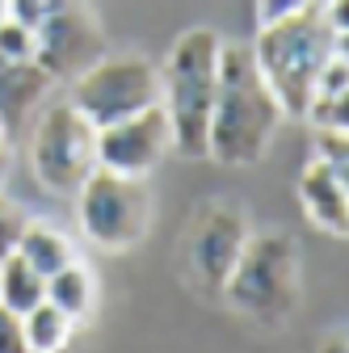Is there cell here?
Wrapping results in <instances>:
<instances>
[{"label":"cell","instance_id":"cell-1","mask_svg":"<svg viewBox=\"0 0 349 353\" xmlns=\"http://www.w3.org/2000/svg\"><path fill=\"white\" fill-rule=\"evenodd\" d=\"M282 105L270 93L266 76L248 47H219V84L206 126V156L219 164H257L266 156Z\"/></svg>","mask_w":349,"mask_h":353},{"label":"cell","instance_id":"cell-2","mask_svg":"<svg viewBox=\"0 0 349 353\" xmlns=\"http://www.w3.org/2000/svg\"><path fill=\"white\" fill-rule=\"evenodd\" d=\"M248 51H252L261 76H266L270 93L278 97L282 118H303L320 68L337 51H345V38L328 26L324 9L308 5V9H299V13H290L282 21L261 26V34H257V42Z\"/></svg>","mask_w":349,"mask_h":353},{"label":"cell","instance_id":"cell-3","mask_svg":"<svg viewBox=\"0 0 349 353\" xmlns=\"http://www.w3.org/2000/svg\"><path fill=\"white\" fill-rule=\"evenodd\" d=\"M219 34L215 30H186L172 42V55L164 68V114L172 126V148L186 156H206V126L215 105V84H219Z\"/></svg>","mask_w":349,"mask_h":353},{"label":"cell","instance_id":"cell-4","mask_svg":"<svg viewBox=\"0 0 349 353\" xmlns=\"http://www.w3.org/2000/svg\"><path fill=\"white\" fill-rule=\"evenodd\" d=\"M223 294L236 312L252 316L257 324H282L299 299V270L290 236H248L236 270L223 282Z\"/></svg>","mask_w":349,"mask_h":353},{"label":"cell","instance_id":"cell-5","mask_svg":"<svg viewBox=\"0 0 349 353\" xmlns=\"http://www.w3.org/2000/svg\"><path fill=\"white\" fill-rule=\"evenodd\" d=\"M76 206H80L84 236L110 252L135 248L152 223V194L143 185V176H126L101 164L76 190Z\"/></svg>","mask_w":349,"mask_h":353},{"label":"cell","instance_id":"cell-6","mask_svg":"<svg viewBox=\"0 0 349 353\" xmlns=\"http://www.w3.org/2000/svg\"><path fill=\"white\" fill-rule=\"evenodd\" d=\"M160 97H164L160 72L139 55H114V59L101 55L97 63H89L76 76V88H72V105L97 130L148 105H160Z\"/></svg>","mask_w":349,"mask_h":353},{"label":"cell","instance_id":"cell-7","mask_svg":"<svg viewBox=\"0 0 349 353\" xmlns=\"http://www.w3.org/2000/svg\"><path fill=\"white\" fill-rule=\"evenodd\" d=\"M34 176L51 194H76L84 176L97 168V126L72 101L51 105L34 130Z\"/></svg>","mask_w":349,"mask_h":353},{"label":"cell","instance_id":"cell-8","mask_svg":"<svg viewBox=\"0 0 349 353\" xmlns=\"http://www.w3.org/2000/svg\"><path fill=\"white\" fill-rule=\"evenodd\" d=\"M101 55H106V42L97 21L84 9V0H55L47 21L34 30V59L51 76H80Z\"/></svg>","mask_w":349,"mask_h":353},{"label":"cell","instance_id":"cell-9","mask_svg":"<svg viewBox=\"0 0 349 353\" xmlns=\"http://www.w3.org/2000/svg\"><path fill=\"white\" fill-rule=\"evenodd\" d=\"M168 148H172V126L164 105H148L97 130V164L126 176H148L168 156Z\"/></svg>","mask_w":349,"mask_h":353},{"label":"cell","instance_id":"cell-10","mask_svg":"<svg viewBox=\"0 0 349 353\" xmlns=\"http://www.w3.org/2000/svg\"><path fill=\"white\" fill-rule=\"evenodd\" d=\"M248 219L223 202H215L198 214V223L190 232V274L202 290H223L228 274L236 270V261L248 244Z\"/></svg>","mask_w":349,"mask_h":353},{"label":"cell","instance_id":"cell-11","mask_svg":"<svg viewBox=\"0 0 349 353\" xmlns=\"http://www.w3.org/2000/svg\"><path fill=\"white\" fill-rule=\"evenodd\" d=\"M55 76L38 59H9L0 55V130L13 139L17 130L30 122L38 101L51 93Z\"/></svg>","mask_w":349,"mask_h":353},{"label":"cell","instance_id":"cell-12","mask_svg":"<svg viewBox=\"0 0 349 353\" xmlns=\"http://www.w3.org/2000/svg\"><path fill=\"white\" fill-rule=\"evenodd\" d=\"M299 198L316 223L332 236H345L349 228V206H345V172H337L324 160H312L299 176Z\"/></svg>","mask_w":349,"mask_h":353},{"label":"cell","instance_id":"cell-13","mask_svg":"<svg viewBox=\"0 0 349 353\" xmlns=\"http://www.w3.org/2000/svg\"><path fill=\"white\" fill-rule=\"evenodd\" d=\"M42 299H47V278H42L21 252H9L0 261V303H5L9 312L26 316Z\"/></svg>","mask_w":349,"mask_h":353},{"label":"cell","instance_id":"cell-14","mask_svg":"<svg viewBox=\"0 0 349 353\" xmlns=\"http://www.w3.org/2000/svg\"><path fill=\"white\" fill-rule=\"evenodd\" d=\"M17 252L34 265L42 278L59 274L63 265H72V261H76V248H72L55 228H42V223H26L21 240H17Z\"/></svg>","mask_w":349,"mask_h":353},{"label":"cell","instance_id":"cell-15","mask_svg":"<svg viewBox=\"0 0 349 353\" xmlns=\"http://www.w3.org/2000/svg\"><path fill=\"white\" fill-rule=\"evenodd\" d=\"M47 303H55L68 320H84L89 307H93V274L84 270L80 261L63 265L59 274L47 278Z\"/></svg>","mask_w":349,"mask_h":353},{"label":"cell","instance_id":"cell-16","mask_svg":"<svg viewBox=\"0 0 349 353\" xmlns=\"http://www.w3.org/2000/svg\"><path fill=\"white\" fill-rule=\"evenodd\" d=\"M72 324H76V320H68L55 303L42 299L34 312L21 316V328H26V345H30V353H59V349L68 345V336H72Z\"/></svg>","mask_w":349,"mask_h":353},{"label":"cell","instance_id":"cell-17","mask_svg":"<svg viewBox=\"0 0 349 353\" xmlns=\"http://www.w3.org/2000/svg\"><path fill=\"white\" fill-rule=\"evenodd\" d=\"M26 223H30V219L21 214V206L0 194V261H5L9 252H17V240H21Z\"/></svg>","mask_w":349,"mask_h":353},{"label":"cell","instance_id":"cell-18","mask_svg":"<svg viewBox=\"0 0 349 353\" xmlns=\"http://www.w3.org/2000/svg\"><path fill=\"white\" fill-rule=\"evenodd\" d=\"M0 55H9V59H34V30L5 17L0 21Z\"/></svg>","mask_w":349,"mask_h":353},{"label":"cell","instance_id":"cell-19","mask_svg":"<svg viewBox=\"0 0 349 353\" xmlns=\"http://www.w3.org/2000/svg\"><path fill=\"white\" fill-rule=\"evenodd\" d=\"M316 160H324V164H332L337 172H345V164H349V143H345V130H316Z\"/></svg>","mask_w":349,"mask_h":353},{"label":"cell","instance_id":"cell-20","mask_svg":"<svg viewBox=\"0 0 349 353\" xmlns=\"http://www.w3.org/2000/svg\"><path fill=\"white\" fill-rule=\"evenodd\" d=\"M0 353H30V345H26V328H21V316L9 312L5 303H0Z\"/></svg>","mask_w":349,"mask_h":353},{"label":"cell","instance_id":"cell-21","mask_svg":"<svg viewBox=\"0 0 349 353\" xmlns=\"http://www.w3.org/2000/svg\"><path fill=\"white\" fill-rule=\"evenodd\" d=\"M5 9H9V17H13V21H21V26L38 30L42 21H47V13L55 9V0H5Z\"/></svg>","mask_w":349,"mask_h":353},{"label":"cell","instance_id":"cell-22","mask_svg":"<svg viewBox=\"0 0 349 353\" xmlns=\"http://www.w3.org/2000/svg\"><path fill=\"white\" fill-rule=\"evenodd\" d=\"M308 5H316V0H257V21L270 26V21H282V17L308 9Z\"/></svg>","mask_w":349,"mask_h":353},{"label":"cell","instance_id":"cell-23","mask_svg":"<svg viewBox=\"0 0 349 353\" xmlns=\"http://www.w3.org/2000/svg\"><path fill=\"white\" fill-rule=\"evenodd\" d=\"M9 164H13V148H9V135L0 130V185H5V176H9Z\"/></svg>","mask_w":349,"mask_h":353},{"label":"cell","instance_id":"cell-24","mask_svg":"<svg viewBox=\"0 0 349 353\" xmlns=\"http://www.w3.org/2000/svg\"><path fill=\"white\" fill-rule=\"evenodd\" d=\"M320 353H345V341H328V345H324Z\"/></svg>","mask_w":349,"mask_h":353},{"label":"cell","instance_id":"cell-25","mask_svg":"<svg viewBox=\"0 0 349 353\" xmlns=\"http://www.w3.org/2000/svg\"><path fill=\"white\" fill-rule=\"evenodd\" d=\"M9 17V9H5V0H0V21H5Z\"/></svg>","mask_w":349,"mask_h":353}]
</instances>
